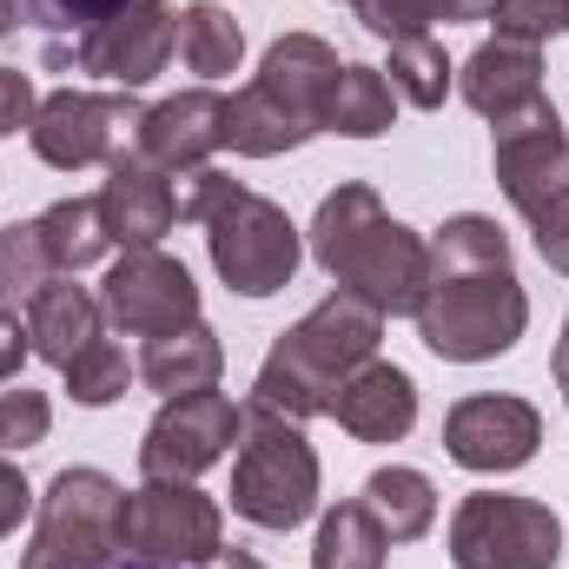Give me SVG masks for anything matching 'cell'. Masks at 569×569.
I'll return each instance as SVG.
<instances>
[{
    "instance_id": "6",
    "label": "cell",
    "mask_w": 569,
    "mask_h": 569,
    "mask_svg": "<svg viewBox=\"0 0 569 569\" xmlns=\"http://www.w3.org/2000/svg\"><path fill=\"white\" fill-rule=\"evenodd\" d=\"M120 517H127V490L93 470V463H73L47 483L40 497V517H33V537L20 550V569H113L120 563Z\"/></svg>"
},
{
    "instance_id": "44",
    "label": "cell",
    "mask_w": 569,
    "mask_h": 569,
    "mask_svg": "<svg viewBox=\"0 0 569 569\" xmlns=\"http://www.w3.org/2000/svg\"><path fill=\"white\" fill-rule=\"evenodd\" d=\"M345 7H351V0H345Z\"/></svg>"
},
{
    "instance_id": "31",
    "label": "cell",
    "mask_w": 569,
    "mask_h": 569,
    "mask_svg": "<svg viewBox=\"0 0 569 569\" xmlns=\"http://www.w3.org/2000/svg\"><path fill=\"white\" fill-rule=\"evenodd\" d=\"M47 430H53L47 391H27V385H20V391H0V457L47 443Z\"/></svg>"
},
{
    "instance_id": "29",
    "label": "cell",
    "mask_w": 569,
    "mask_h": 569,
    "mask_svg": "<svg viewBox=\"0 0 569 569\" xmlns=\"http://www.w3.org/2000/svg\"><path fill=\"white\" fill-rule=\"evenodd\" d=\"M140 378V365L113 345V338H100V345H87L73 365H67V398L73 405H87V411H107V405H120L127 398V385Z\"/></svg>"
},
{
    "instance_id": "13",
    "label": "cell",
    "mask_w": 569,
    "mask_h": 569,
    "mask_svg": "<svg viewBox=\"0 0 569 569\" xmlns=\"http://www.w3.org/2000/svg\"><path fill=\"white\" fill-rule=\"evenodd\" d=\"M232 443H239V405L232 398H219V391L166 398L159 418L140 437V477H152V483H192Z\"/></svg>"
},
{
    "instance_id": "4",
    "label": "cell",
    "mask_w": 569,
    "mask_h": 569,
    "mask_svg": "<svg viewBox=\"0 0 569 569\" xmlns=\"http://www.w3.org/2000/svg\"><path fill=\"white\" fill-rule=\"evenodd\" d=\"M345 60L331 40L318 33H279L259 60V73L232 93V113H226V146L239 159H279L298 152L305 140L325 133V100L338 87Z\"/></svg>"
},
{
    "instance_id": "42",
    "label": "cell",
    "mask_w": 569,
    "mask_h": 569,
    "mask_svg": "<svg viewBox=\"0 0 569 569\" xmlns=\"http://www.w3.org/2000/svg\"><path fill=\"white\" fill-rule=\"evenodd\" d=\"M7 33H13V20H7V7H0V40H7Z\"/></svg>"
},
{
    "instance_id": "15",
    "label": "cell",
    "mask_w": 569,
    "mask_h": 569,
    "mask_svg": "<svg viewBox=\"0 0 569 569\" xmlns=\"http://www.w3.org/2000/svg\"><path fill=\"white\" fill-rule=\"evenodd\" d=\"M537 443H543V418H537V405H523V398H457L450 405V418H443V450H450V463L457 470H470V477H510V470H523L530 457H537Z\"/></svg>"
},
{
    "instance_id": "41",
    "label": "cell",
    "mask_w": 569,
    "mask_h": 569,
    "mask_svg": "<svg viewBox=\"0 0 569 569\" xmlns=\"http://www.w3.org/2000/svg\"><path fill=\"white\" fill-rule=\"evenodd\" d=\"M113 569H159V563H140V557H127V563H113Z\"/></svg>"
},
{
    "instance_id": "30",
    "label": "cell",
    "mask_w": 569,
    "mask_h": 569,
    "mask_svg": "<svg viewBox=\"0 0 569 569\" xmlns=\"http://www.w3.org/2000/svg\"><path fill=\"white\" fill-rule=\"evenodd\" d=\"M13 27H40V33H87L93 20H107L120 0H0Z\"/></svg>"
},
{
    "instance_id": "19",
    "label": "cell",
    "mask_w": 569,
    "mask_h": 569,
    "mask_svg": "<svg viewBox=\"0 0 569 569\" xmlns=\"http://www.w3.org/2000/svg\"><path fill=\"white\" fill-rule=\"evenodd\" d=\"M457 93H463V107H470V113L503 120V113H517V107L543 100V53H537L530 40H503V33H497V40H483V47L463 60Z\"/></svg>"
},
{
    "instance_id": "18",
    "label": "cell",
    "mask_w": 569,
    "mask_h": 569,
    "mask_svg": "<svg viewBox=\"0 0 569 569\" xmlns=\"http://www.w3.org/2000/svg\"><path fill=\"white\" fill-rule=\"evenodd\" d=\"M331 418L351 430L358 443H398V437H411V425H418V385H411L405 365L371 358V365H358L338 385Z\"/></svg>"
},
{
    "instance_id": "37",
    "label": "cell",
    "mask_w": 569,
    "mask_h": 569,
    "mask_svg": "<svg viewBox=\"0 0 569 569\" xmlns=\"http://www.w3.org/2000/svg\"><path fill=\"white\" fill-rule=\"evenodd\" d=\"M27 510H33V490H27L20 463H7V457H0V537H13V530L27 523Z\"/></svg>"
},
{
    "instance_id": "9",
    "label": "cell",
    "mask_w": 569,
    "mask_h": 569,
    "mask_svg": "<svg viewBox=\"0 0 569 569\" xmlns=\"http://www.w3.org/2000/svg\"><path fill=\"white\" fill-rule=\"evenodd\" d=\"M206 252H212V272L232 284L239 298H272L291 284L305 246H298V226L284 219V206L259 199V192H232L212 219H206Z\"/></svg>"
},
{
    "instance_id": "28",
    "label": "cell",
    "mask_w": 569,
    "mask_h": 569,
    "mask_svg": "<svg viewBox=\"0 0 569 569\" xmlns=\"http://www.w3.org/2000/svg\"><path fill=\"white\" fill-rule=\"evenodd\" d=\"M53 279H60V266H53L40 226H33V219H27V226H0V305H7V311H13V305H33Z\"/></svg>"
},
{
    "instance_id": "25",
    "label": "cell",
    "mask_w": 569,
    "mask_h": 569,
    "mask_svg": "<svg viewBox=\"0 0 569 569\" xmlns=\"http://www.w3.org/2000/svg\"><path fill=\"white\" fill-rule=\"evenodd\" d=\"M179 60H186L199 80H226V73H239V60H246V27H239L219 0H192V7L179 13Z\"/></svg>"
},
{
    "instance_id": "5",
    "label": "cell",
    "mask_w": 569,
    "mask_h": 569,
    "mask_svg": "<svg viewBox=\"0 0 569 569\" xmlns=\"http://www.w3.org/2000/svg\"><path fill=\"white\" fill-rule=\"evenodd\" d=\"M232 510L252 530H298L318 510V450L305 443V430L246 405L239 411V450H232Z\"/></svg>"
},
{
    "instance_id": "32",
    "label": "cell",
    "mask_w": 569,
    "mask_h": 569,
    "mask_svg": "<svg viewBox=\"0 0 569 569\" xmlns=\"http://www.w3.org/2000/svg\"><path fill=\"white\" fill-rule=\"evenodd\" d=\"M490 20H497L503 40H530V47H543V40L569 33V0H497Z\"/></svg>"
},
{
    "instance_id": "3",
    "label": "cell",
    "mask_w": 569,
    "mask_h": 569,
    "mask_svg": "<svg viewBox=\"0 0 569 569\" xmlns=\"http://www.w3.org/2000/svg\"><path fill=\"white\" fill-rule=\"evenodd\" d=\"M378 338H385V311H371L365 298L351 291H331L318 298L291 331H279V345L266 351L259 378H252V405L279 411L291 425L318 418L338 405V385L378 358Z\"/></svg>"
},
{
    "instance_id": "33",
    "label": "cell",
    "mask_w": 569,
    "mask_h": 569,
    "mask_svg": "<svg viewBox=\"0 0 569 569\" xmlns=\"http://www.w3.org/2000/svg\"><path fill=\"white\" fill-rule=\"evenodd\" d=\"M179 186H172V206H179V226H206L232 192H239V179L232 172H219V166H192V172H172Z\"/></svg>"
},
{
    "instance_id": "14",
    "label": "cell",
    "mask_w": 569,
    "mask_h": 569,
    "mask_svg": "<svg viewBox=\"0 0 569 569\" xmlns=\"http://www.w3.org/2000/svg\"><path fill=\"white\" fill-rule=\"evenodd\" d=\"M100 311L133 331V338H166V331H186L199 325V284L179 259H166L159 246L127 252L107 279H100Z\"/></svg>"
},
{
    "instance_id": "1",
    "label": "cell",
    "mask_w": 569,
    "mask_h": 569,
    "mask_svg": "<svg viewBox=\"0 0 569 569\" xmlns=\"http://www.w3.org/2000/svg\"><path fill=\"white\" fill-rule=\"evenodd\" d=\"M418 338L443 365H490L517 351L530 325V298L510 266V239L483 212H457L430 239V284L418 298Z\"/></svg>"
},
{
    "instance_id": "34",
    "label": "cell",
    "mask_w": 569,
    "mask_h": 569,
    "mask_svg": "<svg viewBox=\"0 0 569 569\" xmlns=\"http://www.w3.org/2000/svg\"><path fill=\"white\" fill-rule=\"evenodd\" d=\"M351 13H358V20H365V33H378L385 47H391V40H411V33H430V27H437L425 0H351Z\"/></svg>"
},
{
    "instance_id": "35",
    "label": "cell",
    "mask_w": 569,
    "mask_h": 569,
    "mask_svg": "<svg viewBox=\"0 0 569 569\" xmlns=\"http://www.w3.org/2000/svg\"><path fill=\"white\" fill-rule=\"evenodd\" d=\"M523 226H530V239H537L543 266H550V272H563V279H569V192H563V199H550L543 212H530Z\"/></svg>"
},
{
    "instance_id": "8",
    "label": "cell",
    "mask_w": 569,
    "mask_h": 569,
    "mask_svg": "<svg viewBox=\"0 0 569 569\" xmlns=\"http://www.w3.org/2000/svg\"><path fill=\"white\" fill-rule=\"evenodd\" d=\"M450 563L457 569H557L563 563V523L537 497L510 490H470L450 517Z\"/></svg>"
},
{
    "instance_id": "11",
    "label": "cell",
    "mask_w": 569,
    "mask_h": 569,
    "mask_svg": "<svg viewBox=\"0 0 569 569\" xmlns=\"http://www.w3.org/2000/svg\"><path fill=\"white\" fill-rule=\"evenodd\" d=\"M140 120H146V107L133 93H80V87H60V93H47L33 107L27 140H33V152L53 172H87V166H113L120 152H133Z\"/></svg>"
},
{
    "instance_id": "21",
    "label": "cell",
    "mask_w": 569,
    "mask_h": 569,
    "mask_svg": "<svg viewBox=\"0 0 569 569\" xmlns=\"http://www.w3.org/2000/svg\"><path fill=\"white\" fill-rule=\"evenodd\" d=\"M226 371V345L212 325H186V331H166V338H146L140 351V385L159 398H192V391H212Z\"/></svg>"
},
{
    "instance_id": "26",
    "label": "cell",
    "mask_w": 569,
    "mask_h": 569,
    "mask_svg": "<svg viewBox=\"0 0 569 569\" xmlns=\"http://www.w3.org/2000/svg\"><path fill=\"white\" fill-rule=\"evenodd\" d=\"M391 537L378 530V517L351 497L338 510L318 517V537H311V569H385Z\"/></svg>"
},
{
    "instance_id": "39",
    "label": "cell",
    "mask_w": 569,
    "mask_h": 569,
    "mask_svg": "<svg viewBox=\"0 0 569 569\" xmlns=\"http://www.w3.org/2000/svg\"><path fill=\"white\" fill-rule=\"evenodd\" d=\"M430 20H490L497 0H425Z\"/></svg>"
},
{
    "instance_id": "16",
    "label": "cell",
    "mask_w": 569,
    "mask_h": 569,
    "mask_svg": "<svg viewBox=\"0 0 569 569\" xmlns=\"http://www.w3.org/2000/svg\"><path fill=\"white\" fill-rule=\"evenodd\" d=\"M226 113H232V100L212 93V87L172 93V100L146 107L133 152H140L146 166H159L166 179H172V172H192V166H206V159L226 146Z\"/></svg>"
},
{
    "instance_id": "10",
    "label": "cell",
    "mask_w": 569,
    "mask_h": 569,
    "mask_svg": "<svg viewBox=\"0 0 569 569\" xmlns=\"http://www.w3.org/2000/svg\"><path fill=\"white\" fill-rule=\"evenodd\" d=\"M120 543L127 557L159 569H206L226 550V517L199 483H152L127 490V517H120Z\"/></svg>"
},
{
    "instance_id": "38",
    "label": "cell",
    "mask_w": 569,
    "mask_h": 569,
    "mask_svg": "<svg viewBox=\"0 0 569 569\" xmlns=\"http://www.w3.org/2000/svg\"><path fill=\"white\" fill-rule=\"evenodd\" d=\"M27 351H33V345H27V325H20V318L0 305V385H7V378H20Z\"/></svg>"
},
{
    "instance_id": "22",
    "label": "cell",
    "mask_w": 569,
    "mask_h": 569,
    "mask_svg": "<svg viewBox=\"0 0 569 569\" xmlns=\"http://www.w3.org/2000/svg\"><path fill=\"white\" fill-rule=\"evenodd\" d=\"M358 503L378 517V530L391 543H418V537H430V523H437V483H430L425 470H411V463L371 470L365 490H358Z\"/></svg>"
},
{
    "instance_id": "36",
    "label": "cell",
    "mask_w": 569,
    "mask_h": 569,
    "mask_svg": "<svg viewBox=\"0 0 569 569\" xmlns=\"http://www.w3.org/2000/svg\"><path fill=\"white\" fill-rule=\"evenodd\" d=\"M33 107H40L33 80L20 67H0V140H13L20 127H33Z\"/></svg>"
},
{
    "instance_id": "24",
    "label": "cell",
    "mask_w": 569,
    "mask_h": 569,
    "mask_svg": "<svg viewBox=\"0 0 569 569\" xmlns=\"http://www.w3.org/2000/svg\"><path fill=\"white\" fill-rule=\"evenodd\" d=\"M391 113H398V93L385 80V67H358L345 60L331 100H325V133H345V140H378L391 133Z\"/></svg>"
},
{
    "instance_id": "23",
    "label": "cell",
    "mask_w": 569,
    "mask_h": 569,
    "mask_svg": "<svg viewBox=\"0 0 569 569\" xmlns=\"http://www.w3.org/2000/svg\"><path fill=\"white\" fill-rule=\"evenodd\" d=\"M40 239L53 252L60 272H87L113 252V232H107V212H100V192H73V199H53L40 219Z\"/></svg>"
},
{
    "instance_id": "12",
    "label": "cell",
    "mask_w": 569,
    "mask_h": 569,
    "mask_svg": "<svg viewBox=\"0 0 569 569\" xmlns=\"http://www.w3.org/2000/svg\"><path fill=\"white\" fill-rule=\"evenodd\" d=\"M490 166H497L503 199L523 219L569 192V133L557 120V107H550V93L503 113V120H490Z\"/></svg>"
},
{
    "instance_id": "40",
    "label": "cell",
    "mask_w": 569,
    "mask_h": 569,
    "mask_svg": "<svg viewBox=\"0 0 569 569\" xmlns=\"http://www.w3.org/2000/svg\"><path fill=\"white\" fill-rule=\"evenodd\" d=\"M550 371H557V391H563V405H569V345H557V358H550Z\"/></svg>"
},
{
    "instance_id": "20",
    "label": "cell",
    "mask_w": 569,
    "mask_h": 569,
    "mask_svg": "<svg viewBox=\"0 0 569 569\" xmlns=\"http://www.w3.org/2000/svg\"><path fill=\"white\" fill-rule=\"evenodd\" d=\"M100 291H87V284H47L33 305H27V345H33V358H47V365H73L87 345H100Z\"/></svg>"
},
{
    "instance_id": "27",
    "label": "cell",
    "mask_w": 569,
    "mask_h": 569,
    "mask_svg": "<svg viewBox=\"0 0 569 569\" xmlns=\"http://www.w3.org/2000/svg\"><path fill=\"white\" fill-rule=\"evenodd\" d=\"M391 93L405 100V107H418V113H437L443 107V93H450V60H443V47L430 40V33H411V40H391Z\"/></svg>"
},
{
    "instance_id": "7",
    "label": "cell",
    "mask_w": 569,
    "mask_h": 569,
    "mask_svg": "<svg viewBox=\"0 0 569 569\" xmlns=\"http://www.w3.org/2000/svg\"><path fill=\"white\" fill-rule=\"evenodd\" d=\"M172 47H179V20H172L166 0H120V7H113L107 20H93L87 33L53 40V47L40 53V67H47V73H93V80H107V87H120V93H140L146 80L166 73Z\"/></svg>"
},
{
    "instance_id": "2",
    "label": "cell",
    "mask_w": 569,
    "mask_h": 569,
    "mask_svg": "<svg viewBox=\"0 0 569 569\" xmlns=\"http://www.w3.org/2000/svg\"><path fill=\"white\" fill-rule=\"evenodd\" d=\"M311 259L325 266V279L338 291L365 298L385 318H411L430 284V239H418L411 226H398L365 179H345L338 192L318 199Z\"/></svg>"
},
{
    "instance_id": "43",
    "label": "cell",
    "mask_w": 569,
    "mask_h": 569,
    "mask_svg": "<svg viewBox=\"0 0 569 569\" xmlns=\"http://www.w3.org/2000/svg\"><path fill=\"white\" fill-rule=\"evenodd\" d=\"M563 345H569V325H563Z\"/></svg>"
},
{
    "instance_id": "17",
    "label": "cell",
    "mask_w": 569,
    "mask_h": 569,
    "mask_svg": "<svg viewBox=\"0 0 569 569\" xmlns=\"http://www.w3.org/2000/svg\"><path fill=\"white\" fill-rule=\"evenodd\" d=\"M100 212H107V232L113 246L140 252V246H159L172 226H179V206H172V179L159 166H146L140 152H120L107 166V186H100Z\"/></svg>"
}]
</instances>
